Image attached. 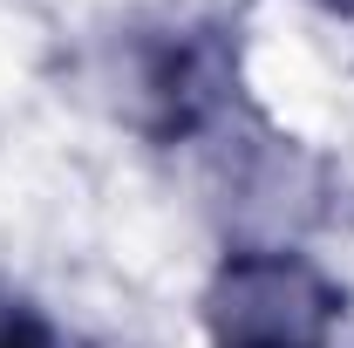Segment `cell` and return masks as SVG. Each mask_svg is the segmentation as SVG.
Listing matches in <instances>:
<instances>
[{
    "label": "cell",
    "mask_w": 354,
    "mask_h": 348,
    "mask_svg": "<svg viewBox=\"0 0 354 348\" xmlns=\"http://www.w3.org/2000/svg\"><path fill=\"white\" fill-rule=\"evenodd\" d=\"M313 7H327V14H341V21H354V0H313Z\"/></svg>",
    "instance_id": "obj_4"
},
{
    "label": "cell",
    "mask_w": 354,
    "mask_h": 348,
    "mask_svg": "<svg viewBox=\"0 0 354 348\" xmlns=\"http://www.w3.org/2000/svg\"><path fill=\"white\" fill-rule=\"evenodd\" d=\"M0 348H62L55 321L21 287H7V280H0Z\"/></svg>",
    "instance_id": "obj_3"
},
{
    "label": "cell",
    "mask_w": 354,
    "mask_h": 348,
    "mask_svg": "<svg viewBox=\"0 0 354 348\" xmlns=\"http://www.w3.org/2000/svg\"><path fill=\"white\" fill-rule=\"evenodd\" d=\"M348 314V294L286 246L232 253L205 287L212 348H327Z\"/></svg>",
    "instance_id": "obj_1"
},
{
    "label": "cell",
    "mask_w": 354,
    "mask_h": 348,
    "mask_svg": "<svg viewBox=\"0 0 354 348\" xmlns=\"http://www.w3.org/2000/svg\"><path fill=\"white\" fill-rule=\"evenodd\" d=\"M130 123L157 143L218 130L239 103V35L225 21H177L130 42Z\"/></svg>",
    "instance_id": "obj_2"
}]
</instances>
